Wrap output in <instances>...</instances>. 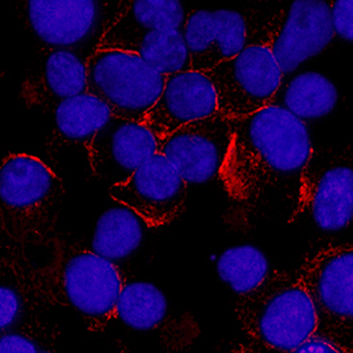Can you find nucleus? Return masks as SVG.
I'll return each instance as SVG.
<instances>
[{"mask_svg":"<svg viewBox=\"0 0 353 353\" xmlns=\"http://www.w3.org/2000/svg\"><path fill=\"white\" fill-rule=\"evenodd\" d=\"M296 272L315 308V334L352 352V245L323 248L303 261Z\"/></svg>","mask_w":353,"mask_h":353,"instance_id":"nucleus-7","label":"nucleus"},{"mask_svg":"<svg viewBox=\"0 0 353 353\" xmlns=\"http://www.w3.org/2000/svg\"><path fill=\"white\" fill-rule=\"evenodd\" d=\"M129 0H28L23 25L50 49L74 50L90 58L103 37L129 6Z\"/></svg>","mask_w":353,"mask_h":353,"instance_id":"nucleus-6","label":"nucleus"},{"mask_svg":"<svg viewBox=\"0 0 353 353\" xmlns=\"http://www.w3.org/2000/svg\"><path fill=\"white\" fill-rule=\"evenodd\" d=\"M186 192L176 168L159 152L129 180L107 189L112 201L131 208L150 229L166 226L181 216Z\"/></svg>","mask_w":353,"mask_h":353,"instance_id":"nucleus-12","label":"nucleus"},{"mask_svg":"<svg viewBox=\"0 0 353 353\" xmlns=\"http://www.w3.org/2000/svg\"><path fill=\"white\" fill-rule=\"evenodd\" d=\"M330 19L334 37L351 43L353 39V1L335 0L330 3Z\"/></svg>","mask_w":353,"mask_h":353,"instance_id":"nucleus-26","label":"nucleus"},{"mask_svg":"<svg viewBox=\"0 0 353 353\" xmlns=\"http://www.w3.org/2000/svg\"><path fill=\"white\" fill-rule=\"evenodd\" d=\"M125 52L138 54L165 77L192 70L190 54L179 28L150 31Z\"/></svg>","mask_w":353,"mask_h":353,"instance_id":"nucleus-24","label":"nucleus"},{"mask_svg":"<svg viewBox=\"0 0 353 353\" xmlns=\"http://www.w3.org/2000/svg\"><path fill=\"white\" fill-rule=\"evenodd\" d=\"M232 123V144L219 179L234 210L251 223H293L314 148L308 128L275 105Z\"/></svg>","mask_w":353,"mask_h":353,"instance_id":"nucleus-1","label":"nucleus"},{"mask_svg":"<svg viewBox=\"0 0 353 353\" xmlns=\"http://www.w3.org/2000/svg\"><path fill=\"white\" fill-rule=\"evenodd\" d=\"M217 113V99L210 79L205 72L189 70L166 77L163 92L143 123L159 139H163L190 122Z\"/></svg>","mask_w":353,"mask_h":353,"instance_id":"nucleus-17","label":"nucleus"},{"mask_svg":"<svg viewBox=\"0 0 353 353\" xmlns=\"http://www.w3.org/2000/svg\"><path fill=\"white\" fill-rule=\"evenodd\" d=\"M232 139V120L217 113L159 139V152L176 168L186 185H202L220 177Z\"/></svg>","mask_w":353,"mask_h":353,"instance_id":"nucleus-13","label":"nucleus"},{"mask_svg":"<svg viewBox=\"0 0 353 353\" xmlns=\"http://www.w3.org/2000/svg\"><path fill=\"white\" fill-rule=\"evenodd\" d=\"M65 199L62 177L26 152L10 153L0 165L1 248L30 253L54 239Z\"/></svg>","mask_w":353,"mask_h":353,"instance_id":"nucleus-2","label":"nucleus"},{"mask_svg":"<svg viewBox=\"0 0 353 353\" xmlns=\"http://www.w3.org/2000/svg\"><path fill=\"white\" fill-rule=\"evenodd\" d=\"M181 34L190 54L192 70L201 72L238 56L256 43L252 40L254 35L251 21L235 8L192 10Z\"/></svg>","mask_w":353,"mask_h":353,"instance_id":"nucleus-15","label":"nucleus"},{"mask_svg":"<svg viewBox=\"0 0 353 353\" xmlns=\"http://www.w3.org/2000/svg\"><path fill=\"white\" fill-rule=\"evenodd\" d=\"M62 341L58 326L40 316L30 319L0 335L1 353L54 352Z\"/></svg>","mask_w":353,"mask_h":353,"instance_id":"nucleus-25","label":"nucleus"},{"mask_svg":"<svg viewBox=\"0 0 353 353\" xmlns=\"http://www.w3.org/2000/svg\"><path fill=\"white\" fill-rule=\"evenodd\" d=\"M294 353H347L343 347L335 344L334 342L323 338L320 335L312 334L303 341L302 343L298 345L297 348L293 351Z\"/></svg>","mask_w":353,"mask_h":353,"instance_id":"nucleus-27","label":"nucleus"},{"mask_svg":"<svg viewBox=\"0 0 353 353\" xmlns=\"http://www.w3.org/2000/svg\"><path fill=\"white\" fill-rule=\"evenodd\" d=\"M266 253L253 244H236L221 252L216 261L220 280L238 297L259 288L271 274Z\"/></svg>","mask_w":353,"mask_h":353,"instance_id":"nucleus-23","label":"nucleus"},{"mask_svg":"<svg viewBox=\"0 0 353 353\" xmlns=\"http://www.w3.org/2000/svg\"><path fill=\"white\" fill-rule=\"evenodd\" d=\"M234 317L244 334L269 350L293 352L316 333V314L297 272L272 270L251 293L238 297Z\"/></svg>","mask_w":353,"mask_h":353,"instance_id":"nucleus-4","label":"nucleus"},{"mask_svg":"<svg viewBox=\"0 0 353 353\" xmlns=\"http://www.w3.org/2000/svg\"><path fill=\"white\" fill-rule=\"evenodd\" d=\"M88 70V92L102 99L113 117L141 123L166 81L138 54L119 49H98L89 58Z\"/></svg>","mask_w":353,"mask_h":353,"instance_id":"nucleus-8","label":"nucleus"},{"mask_svg":"<svg viewBox=\"0 0 353 353\" xmlns=\"http://www.w3.org/2000/svg\"><path fill=\"white\" fill-rule=\"evenodd\" d=\"M341 102L334 81L319 71H296L283 76L270 105L293 114L308 128L330 117Z\"/></svg>","mask_w":353,"mask_h":353,"instance_id":"nucleus-19","label":"nucleus"},{"mask_svg":"<svg viewBox=\"0 0 353 353\" xmlns=\"http://www.w3.org/2000/svg\"><path fill=\"white\" fill-rule=\"evenodd\" d=\"M112 117L110 107L89 92L65 99L52 110V125L57 137L85 149Z\"/></svg>","mask_w":353,"mask_h":353,"instance_id":"nucleus-22","label":"nucleus"},{"mask_svg":"<svg viewBox=\"0 0 353 353\" xmlns=\"http://www.w3.org/2000/svg\"><path fill=\"white\" fill-rule=\"evenodd\" d=\"M268 44L281 76H288L324 53L334 40L330 3L296 0L270 17Z\"/></svg>","mask_w":353,"mask_h":353,"instance_id":"nucleus-10","label":"nucleus"},{"mask_svg":"<svg viewBox=\"0 0 353 353\" xmlns=\"http://www.w3.org/2000/svg\"><path fill=\"white\" fill-rule=\"evenodd\" d=\"M43 270L50 305L70 308L90 332L116 320L123 287L116 263L92 250L57 244Z\"/></svg>","mask_w":353,"mask_h":353,"instance_id":"nucleus-3","label":"nucleus"},{"mask_svg":"<svg viewBox=\"0 0 353 353\" xmlns=\"http://www.w3.org/2000/svg\"><path fill=\"white\" fill-rule=\"evenodd\" d=\"M353 216V154L351 144H327L312 148L302 175L297 214L319 234H338Z\"/></svg>","mask_w":353,"mask_h":353,"instance_id":"nucleus-5","label":"nucleus"},{"mask_svg":"<svg viewBox=\"0 0 353 353\" xmlns=\"http://www.w3.org/2000/svg\"><path fill=\"white\" fill-rule=\"evenodd\" d=\"M189 13L177 0H134L104 35L99 49L128 50L150 31L181 30Z\"/></svg>","mask_w":353,"mask_h":353,"instance_id":"nucleus-20","label":"nucleus"},{"mask_svg":"<svg viewBox=\"0 0 353 353\" xmlns=\"http://www.w3.org/2000/svg\"><path fill=\"white\" fill-rule=\"evenodd\" d=\"M147 228L139 214L116 202L98 217L90 250L113 263L128 260L141 247Z\"/></svg>","mask_w":353,"mask_h":353,"instance_id":"nucleus-21","label":"nucleus"},{"mask_svg":"<svg viewBox=\"0 0 353 353\" xmlns=\"http://www.w3.org/2000/svg\"><path fill=\"white\" fill-rule=\"evenodd\" d=\"M205 74L214 86L217 111L229 120L247 117L269 107L283 77L268 37L252 43L238 56Z\"/></svg>","mask_w":353,"mask_h":353,"instance_id":"nucleus-9","label":"nucleus"},{"mask_svg":"<svg viewBox=\"0 0 353 353\" xmlns=\"http://www.w3.org/2000/svg\"><path fill=\"white\" fill-rule=\"evenodd\" d=\"M89 58L68 49L44 48L28 62L19 85V98L31 110H53L57 104L89 86Z\"/></svg>","mask_w":353,"mask_h":353,"instance_id":"nucleus-16","label":"nucleus"},{"mask_svg":"<svg viewBox=\"0 0 353 353\" xmlns=\"http://www.w3.org/2000/svg\"><path fill=\"white\" fill-rule=\"evenodd\" d=\"M116 320L132 332L153 336L168 350H186L199 335L194 317L175 310L163 290L149 281L123 284Z\"/></svg>","mask_w":353,"mask_h":353,"instance_id":"nucleus-11","label":"nucleus"},{"mask_svg":"<svg viewBox=\"0 0 353 353\" xmlns=\"http://www.w3.org/2000/svg\"><path fill=\"white\" fill-rule=\"evenodd\" d=\"M159 143L144 123L112 117L86 148L89 168L107 189L119 185L159 152Z\"/></svg>","mask_w":353,"mask_h":353,"instance_id":"nucleus-14","label":"nucleus"},{"mask_svg":"<svg viewBox=\"0 0 353 353\" xmlns=\"http://www.w3.org/2000/svg\"><path fill=\"white\" fill-rule=\"evenodd\" d=\"M0 330L8 332L50 306L44 270L28 253L3 250L0 262Z\"/></svg>","mask_w":353,"mask_h":353,"instance_id":"nucleus-18","label":"nucleus"}]
</instances>
